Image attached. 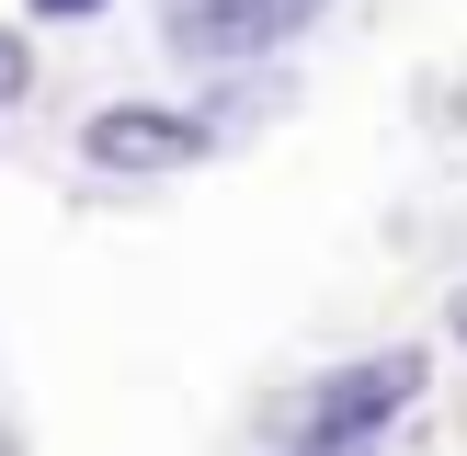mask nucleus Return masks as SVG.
Here are the masks:
<instances>
[{"label":"nucleus","instance_id":"20e7f679","mask_svg":"<svg viewBox=\"0 0 467 456\" xmlns=\"http://www.w3.org/2000/svg\"><path fill=\"white\" fill-rule=\"evenodd\" d=\"M23 91H35V46L0 35V103H23Z\"/></svg>","mask_w":467,"mask_h":456},{"label":"nucleus","instance_id":"39448f33","mask_svg":"<svg viewBox=\"0 0 467 456\" xmlns=\"http://www.w3.org/2000/svg\"><path fill=\"white\" fill-rule=\"evenodd\" d=\"M23 12H35V23H91L103 0H23Z\"/></svg>","mask_w":467,"mask_h":456},{"label":"nucleus","instance_id":"7ed1b4c3","mask_svg":"<svg viewBox=\"0 0 467 456\" xmlns=\"http://www.w3.org/2000/svg\"><path fill=\"white\" fill-rule=\"evenodd\" d=\"M160 12H171V46H182V57H217V68H228V57L285 46L319 0H160Z\"/></svg>","mask_w":467,"mask_h":456},{"label":"nucleus","instance_id":"f03ea898","mask_svg":"<svg viewBox=\"0 0 467 456\" xmlns=\"http://www.w3.org/2000/svg\"><path fill=\"white\" fill-rule=\"evenodd\" d=\"M217 149V126L205 114H182V103H103L80 126V160L103 182H160V171H194V160Z\"/></svg>","mask_w":467,"mask_h":456},{"label":"nucleus","instance_id":"f257e3e1","mask_svg":"<svg viewBox=\"0 0 467 456\" xmlns=\"http://www.w3.org/2000/svg\"><path fill=\"white\" fill-rule=\"evenodd\" d=\"M422 399V354L410 342H388V354H354V365H331V377L296 399V422H285V456H365L400 410Z\"/></svg>","mask_w":467,"mask_h":456},{"label":"nucleus","instance_id":"423d86ee","mask_svg":"<svg viewBox=\"0 0 467 456\" xmlns=\"http://www.w3.org/2000/svg\"><path fill=\"white\" fill-rule=\"evenodd\" d=\"M445 331H456V342H467V285H456V296H445Z\"/></svg>","mask_w":467,"mask_h":456}]
</instances>
